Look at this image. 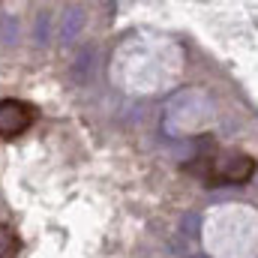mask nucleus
Here are the masks:
<instances>
[{"label":"nucleus","instance_id":"nucleus-2","mask_svg":"<svg viewBox=\"0 0 258 258\" xmlns=\"http://www.w3.org/2000/svg\"><path fill=\"white\" fill-rule=\"evenodd\" d=\"M18 249H21V240H18L15 228L0 222V258H18Z\"/></svg>","mask_w":258,"mask_h":258},{"label":"nucleus","instance_id":"nucleus-1","mask_svg":"<svg viewBox=\"0 0 258 258\" xmlns=\"http://www.w3.org/2000/svg\"><path fill=\"white\" fill-rule=\"evenodd\" d=\"M36 123V108L24 99H0V138H18Z\"/></svg>","mask_w":258,"mask_h":258}]
</instances>
